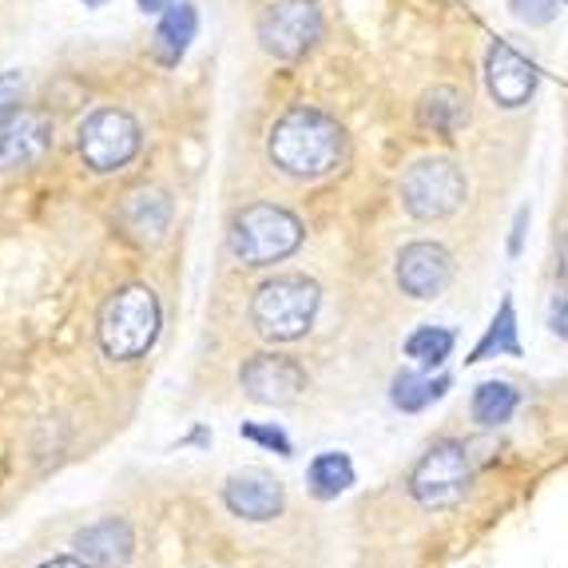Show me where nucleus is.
Masks as SVG:
<instances>
[{"label":"nucleus","mask_w":568,"mask_h":568,"mask_svg":"<svg viewBox=\"0 0 568 568\" xmlns=\"http://www.w3.org/2000/svg\"><path fill=\"white\" fill-rule=\"evenodd\" d=\"M517 406H521V394L509 382H481L474 389V402H469L477 426H505L517 414Z\"/></svg>","instance_id":"nucleus-21"},{"label":"nucleus","mask_w":568,"mask_h":568,"mask_svg":"<svg viewBox=\"0 0 568 568\" xmlns=\"http://www.w3.org/2000/svg\"><path fill=\"white\" fill-rule=\"evenodd\" d=\"M323 9L318 0H271L258 12L255 37L258 48L275 60H303L323 40Z\"/></svg>","instance_id":"nucleus-6"},{"label":"nucleus","mask_w":568,"mask_h":568,"mask_svg":"<svg viewBox=\"0 0 568 568\" xmlns=\"http://www.w3.org/2000/svg\"><path fill=\"white\" fill-rule=\"evenodd\" d=\"M243 437H251V442H258V446H266V449H275L278 457L294 454L291 437H286L278 426H243Z\"/></svg>","instance_id":"nucleus-24"},{"label":"nucleus","mask_w":568,"mask_h":568,"mask_svg":"<svg viewBox=\"0 0 568 568\" xmlns=\"http://www.w3.org/2000/svg\"><path fill=\"white\" fill-rule=\"evenodd\" d=\"M306 485L318 501H334L354 485V462L346 454H318L306 469Z\"/></svg>","instance_id":"nucleus-20"},{"label":"nucleus","mask_w":568,"mask_h":568,"mask_svg":"<svg viewBox=\"0 0 568 568\" xmlns=\"http://www.w3.org/2000/svg\"><path fill=\"white\" fill-rule=\"evenodd\" d=\"M517 306H513V298H501V306H497V314H493L489 331H485V338L474 346V354L465 362H489V358H521V338H517Z\"/></svg>","instance_id":"nucleus-18"},{"label":"nucleus","mask_w":568,"mask_h":568,"mask_svg":"<svg viewBox=\"0 0 568 568\" xmlns=\"http://www.w3.org/2000/svg\"><path fill=\"white\" fill-rule=\"evenodd\" d=\"M283 485L271 474H263V469H243V474H235L223 485V505L243 521H275L283 513Z\"/></svg>","instance_id":"nucleus-13"},{"label":"nucleus","mask_w":568,"mask_h":568,"mask_svg":"<svg viewBox=\"0 0 568 568\" xmlns=\"http://www.w3.org/2000/svg\"><path fill=\"white\" fill-rule=\"evenodd\" d=\"M40 568H88L80 557H52V560H44Z\"/></svg>","instance_id":"nucleus-29"},{"label":"nucleus","mask_w":568,"mask_h":568,"mask_svg":"<svg viewBox=\"0 0 568 568\" xmlns=\"http://www.w3.org/2000/svg\"><path fill=\"white\" fill-rule=\"evenodd\" d=\"M266 155L291 180H326L331 171H338L342 155H346V132L323 108L294 104L271 123Z\"/></svg>","instance_id":"nucleus-1"},{"label":"nucleus","mask_w":568,"mask_h":568,"mask_svg":"<svg viewBox=\"0 0 568 568\" xmlns=\"http://www.w3.org/2000/svg\"><path fill=\"white\" fill-rule=\"evenodd\" d=\"M509 12L529 29H545L560 12V0H509Z\"/></svg>","instance_id":"nucleus-23"},{"label":"nucleus","mask_w":568,"mask_h":568,"mask_svg":"<svg viewBox=\"0 0 568 568\" xmlns=\"http://www.w3.org/2000/svg\"><path fill=\"white\" fill-rule=\"evenodd\" d=\"M549 331L557 334L560 342H568V294H552V303H549Z\"/></svg>","instance_id":"nucleus-26"},{"label":"nucleus","mask_w":568,"mask_h":568,"mask_svg":"<svg viewBox=\"0 0 568 568\" xmlns=\"http://www.w3.org/2000/svg\"><path fill=\"white\" fill-rule=\"evenodd\" d=\"M454 346H457V334L449 326H417L406 338V358L422 369H434L454 354Z\"/></svg>","instance_id":"nucleus-22"},{"label":"nucleus","mask_w":568,"mask_h":568,"mask_svg":"<svg viewBox=\"0 0 568 568\" xmlns=\"http://www.w3.org/2000/svg\"><path fill=\"white\" fill-rule=\"evenodd\" d=\"M557 271H560V278L568 283V231H565V239H560V255H557Z\"/></svg>","instance_id":"nucleus-30"},{"label":"nucleus","mask_w":568,"mask_h":568,"mask_svg":"<svg viewBox=\"0 0 568 568\" xmlns=\"http://www.w3.org/2000/svg\"><path fill=\"white\" fill-rule=\"evenodd\" d=\"M77 148L92 171H120L140 155V123L123 108H95L77 132Z\"/></svg>","instance_id":"nucleus-7"},{"label":"nucleus","mask_w":568,"mask_h":568,"mask_svg":"<svg viewBox=\"0 0 568 568\" xmlns=\"http://www.w3.org/2000/svg\"><path fill=\"white\" fill-rule=\"evenodd\" d=\"M449 389V378H429L422 369H398L394 382H389V402L402 409V414H422L429 402H437Z\"/></svg>","instance_id":"nucleus-19"},{"label":"nucleus","mask_w":568,"mask_h":568,"mask_svg":"<svg viewBox=\"0 0 568 568\" xmlns=\"http://www.w3.org/2000/svg\"><path fill=\"white\" fill-rule=\"evenodd\" d=\"M469 474L474 469H469V454H465L462 442H434L409 474V493L426 509H446V505H457L465 497Z\"/></svg>","instance_id":"nucleus-8"},{"label":"nucleus","mask_w":568,"mask_h":568,"mask_svg":"<svg viewBox=\"0 0 568 568\" xmlns=\"http://www.w3.org/2000/svg\"><path fill=\"white\" fill-rule=\"evenodd\" d=\"M200 32V12L191 0H180V4H171L168 12L160 17V29H155V60L168 68H175L183 57H187L191 40Z\"/></svg>","instance_id":"nucleus-17"},{"label":"nucleus","mask_w":568,"mask_h":568,"mask_svg":"<svg viewBox=\"0 0 568 568\" xmlns=\"http://www.w3.org/2000/svg\"><path fill=\"white\" fill-rule=\"evenodd\" d=\"M100 4H108V0H84V9H100Z\"/></svg>","instance_id":"nucleus-31"},{"label":"nucleus","mask_w":568,"mask_h":568,"mask_svg":"<svg viewBox=\"0 0 568 568\" xmlns=\"http://www.w3.org/2000/svg\"><path fill=\"white\" fill-rule=\"evenodd\" d=\"M52 148V115L37 108H12L0 115V171L32 168Z\"/></svg>","instance_id":"nucleus-12"},{"label":"nucleus","mask_w":568,"mask_h":568,"mask_svg":"<svg viewBox=\"0 0 568 568\" xmlns=\"http://www.w3.org/2000/svg\"><path fill=\"white\" fill-rule=\"evenodd\" d=\"M171 223V200L160 187H140L120 203V227L135 243H160Z\"/></svg>","instance_id":"nucleus-16"},{"label":"nucleus","mask_w":568,"mask_h":568,"mask_svg":"<svg viewBox=\"0 0 568 568\" xmlns=\"http://www.w3.org/2000/svg\"><path fill=\"white\" fill-rule=\"evenodd\" d=\"M417 128L426 135H437V140H454L457 132H465L469 123V95L457 84H434L417 95Z\"/></svg>","instance_id":"nucleus-15"},{"label":"nucleus","mask_w":568,"mask_h":568,"mask_svg":"<svg viewBox=\"0 0 568 568\" xmlns=\"http://www.w3.org/2000/svg\"><path fill=\"white\" fill-rule=\"evenodd\" d=\"M540 72L525 52L509 44V40H493L485 48V92L497 108L505 112H517L537 95Z\"/></svg>","instance_id":"nucleus-9"},{"label":"nucleus","mask_w":568,"mask_h":568,"mask_svg":"<svg viewBox=\"0 0 568 568\" xmlns=\"http://www.w3.org/2000/svg\"><path fill=\"white\" fill-rule=\"evenodd\" d=\"M140 4V12H148V17H163V12L171 9V0H135Z\"/></svg>","instance_id":"nucleus-28"},{"label":"nucleus","mask_w":568,"mask_h":568,"mask_svg":"<svg viewBox=\"0 0 568 568\" xmlns=\"http://www.w3.org/2000/svg\"><path fill=\"white\" fill-rule=\"evenodd\" d=\"M465 195H469V180L457 160L449 155H426L414 160L398 180V200L402 211L417 223H437L462 211Z\"/></svg>","instance_id":"nucleus-5"},{"label":"nucleus","mask_w":568,"mask_h":568,"mask_svg":"<svg viewBox=\"0 0 568 568\" xmlns=\"http://www.w3.org/2000/svg\"><path fill=\"white\" fill-rule=\"evenodd\" d=\"M323 303L318 283L306 275H275L266 278L251 298V323L263 338L271 342H294L311 331L314 314Z\"/></svg>","instance_id":"nucleus-4"},{"label":"nucleus","mask_w":568,"mask_h":568,"mask_svg":"<svg viewBox=\"0 0 568 568\" xmlns=\"http://www.w3.org/2000/svg\"><path fill=\"white\" fill-rule=\"evenodd\" d=\"M72 549L88 568H123L135 552V532L123 517L92 521L72 537Z\"/></svg>","instance_id":"nucleus-14"},{"label":"nucleus","mask_w":568,"mask_h":568,"mask_svg":"<svg viewBox=\"0 0 568 568\" xmlns=\"http://www.w3.org/2000/svg\"><path fill=\"white\" fill-rule=\"evenodd\" d=\"M239 386L258 406H291L306 389V369L286 354H255L239 369Z\"/></svg>","instance_id":"nucleus-11"},{"label":"nucleus","mask_w":568,"mask_h":568,"mask_svg":"<svg viewBox=\"0 0 568 568\" xmlns=\"http://www.w3.org/2000/svg\"><path fill=\"white\" fill-rule=\"evenodd\" d=\"M529 219H532L529 207H517V215H513V231H509V258H517L525 251V231H529Z\"/></svg>","instance_id":"nucleus-27"},{"label":"nucleus","mask_w":568,"mask_h":568,"mask_svg":"<svg viewBox=\"0 0 568 568\" xmlns=\"http://www.w3.org/2000/svg\"><path fill=\"white\" fill-rule=\"evenodd\" d=\"M306 231L303 219L294 211L278 207V203H251V207L235 211L227 227L231 255L243 266H271L291 258L303 246Z\"/></svg>","instance_id":"nucleus-2"},{"label":"nucleus","mask_w":568,"mask_h":568,"mask_svg":"<svg viewBox=\"0 0 568 568\" xmlns=\"http://www.w3.org/2000/svg\"><path fill=\"white\" fill-rule=\"evenodd\" d=\"M20 95H24V72H0V115H9L12 108H20Z\"/></svg>","instance_id":"nucleus-25"},{"label":"nucleus","mask_w":568,"mask_h":568,"mask_svg":"<svg viewBox=\"0 0 568 568\" xmlns=\"http://www.w3.org/2000/svg\"><path fill=\"white\" fill-rule=\"evenodd\" d=\"M394 278H398L402 294H409L417 303H429L454 283V255L434 239H414L394 258Z\"/></svg>","instance_id":"nucleus-10"},{"label":"nucleus","mask_w":568,"mask_h":568,"mask_svg":"<svg viewBox=\"0 0 568 568\" xmlns=\"http://www.w3.org/2000/svg\"><path fill=\"white\" fill-rule=\"evenodd\" d=\"M100 346L108 358L132 362L148 354L160 338V298L148 286H120L100 311Z\"/></svg>","instance_id":"nucleus-3"}]
</instances>
